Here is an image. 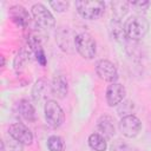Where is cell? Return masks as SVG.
Returning <instances> with one entry per match:
<instances>
[{"mask_svg": "<svg viewBox=\"0 0 151 151\" xmlns=\"http://www.w3.org/2000/svg\"><path fill=\"white\" fill-rule=\"evenodd\" d=\"M124 29L126 37L131 40H140L145 37L149 29L147 20L142 15H132L124 22Z\"/></svg>", "mask_w": 151, "mask_h": 151, "instance_id": "6da1fadb", "label": "cell"}, {"mask_svg": "<svg viewBox=\"0 0 151 151\" xmlns=\"http://www.w3.org/2000/svg\"><path fill=\"white\" fill-rule=\"evenodd\" d=\"M76 51L84 59H93L97 53V44L93 37L87 32H81L76 35L74 40Z\"/></svg>", "mask_w": 151, "mask_h": 151, "instance_id": "7a4b0ae2", "label": "cell"}, {"mask_svg": "<svg viewBox=\"0 0 151 151\" xmlns=\"http://www.w3.org/2000/svg\"><path fill=\"white\" fill-rule=\"evenodd\" d=\"M44 113H45V119H46L47 125L51 126L52 129L60 127L65 122L64 110L55 100L48 99L45 101Z\"/></svg>", "mask_w": 151, "mask_h": 151, "instance_id": "3957f363", "label": "cell"}, {"mask_svg": "<svg viewBox=\"0 0 151 151\" xmlns=\"http://www.w3.org/2000/svg\"><path fill=\"white\" fill-rule=\"evenodd\" d=\"M76 8L79 15L87 20H94L99 18L104 9L105 2L104 1H76Z\"/></svg>", "mask_w": 151, "mask_h": 151, "instance_id": "277c9868", "label": "cell"}, {"mask_svg": "<svg viewBox=\"0 0 151 151\" xmlns=\"http://www.w3.org/2000/svg\"><path fill=\"white\" fill-rule=\"evenodd\" d=\"M31 13H32V17H33L35 24L39 27L48 29V28H53L55 26L54 17L52 15V13L47 9V7L45 5H42L40 2L34 4L31 8Z\"/></svg>", "mask_w": 151, "mask_h": 151, "instance_id": "5b68a950", "label": "cell"}, {"mask_svg": "<svg viewBox=\"0 0 151 151\" xmlns=\"http://www.w3.org/2000/svg\"><path fill=\"white\" fill-rule=\"evenodd\" d=\"M119 130L125 137L133 138L139 134L142 130V122L134 114L124 116L119 122Z\"/></svg>", "mask_w": 151, "mask_h": 151, "instance_id": "8992f818", "label": "cell"}, {"mask_svg": "<svg viewBox=\"0 0 151 151\" xmlns=\"http://www.w3.org/2000/svg\"><path fill=\"white\" fill-rule=\"evenodd\" d=\"M96 73L97 76L107 81V83H116L118 79V71L113 63L107 59H100L96 64Z\"/></svg>", "mask_w": 151, "mask_h": 151, "instance_id": "52a82bcc", "label": "cell"}, {"mask_svg": "<svg viewBox=\"0 0 151 151\" xmlns=\"http://www.w3.org/2000/svg\"><path fill=\"white\" fill-rule=\"evenodd\" d=\"M9 137L21 143L22 145H31L33 143V133L22 123H13L8 127Z\"/></svg>", "mask_w": 151, "mask_h": 151, "instance_id": "ba28073f", "label": "cell"}, {"mask_svg": "<svg viewBox=\"0 0 151 151\" xmlns=\"http://www.w3.org/2000/svg\"><path fill=\"white\" fill-rule=\"evenodd\" d=\"M126 94V90L124 87V85L119 84V83H111L105 92V98H106V103L109 104V106H116L119 105Z\"/></svg>", "mask_w": 151, "mask_h": 151, "instance_id": "9c48e42d", "label": "cell"}, {"mask_svg": "<svg viewBox=\"0 0 151 151\" xmlns=\"http://www.w3.org/2000/svg\"><path fill=\"white\" fill-rule=\"evenodd\" d=\"M74 40L76 35L68 27H60L57 33V42L60 46V48L65 52H72L76 50L74 47Z\"/></svg>", "mask_w": 151, "mask_h": 151, "instance_id": "30bf717a", "label": "cell"}, {"mask_svg": "<svg viewBox=\"0 0 151 151\" xmlns=\"http://www.w3.org/2000/svg\"><path fill=\"white\" fill-rule=\"evenodd\" d=\"M9 18L12 19L13 22H15L18 26H20L22 28L28 26L29 20H31L29 13L21 5H13L9 8Z\"/></svg>", "mask_w": 151, "mask_h": 151, "instance_id": "8fae6325", "label": "cell"}, {"mask_svg": "<svg viewBox=\"0 0 151 151\" xmlns=\"http://www.w3.org/2000/svg\"><path fill=\"white\" fill-rule=\"evenodd\" d=\"M51 91L54 97L59 99H64L68 92V85L66 78L61 74H55L51 83Z\"/></svg>", "mask_w": 151, "mask_h": 151, "instance_id": "7c38bea8", "label": "cell"}, {"mask_svg": "<svg viewBox=\"0 0 151 151\" xmlns=\"http://www.w3.org/2000/svg\"><path fill=\"white\" fill-rule=\"evenodd\" d=\"M97 126H98V130L100 131V134H103L106 139L112 138L116 133L114 119L109 114L100 116L98 122H97Z\"/></svg>", "mask_w": 151, "mask_h": 151, "instance_id": "4fadbf2b", "label": "cell"}, {"mask_svg": "<svg viewBox=\"0 0 151 151\" xmlns=\"http://www.w3.org/2000/svg\"><path fill=\"white\" fill-rule=\"evenodd\" d=\"M50 94H52L51 85H48V83L45 79L37 80L35 84L33 85V88H32V98H33V100H35V101L46 100L47 96H50Z\"/></svg>", "mask_w": 151, "mask_h": 151, "instance_id": "5bb4252c", "label": "cell"}, {"mask_svg": "<svg viewBox=\"0 0 151 151\" xmlns=\"http://www.w3.org/2000/svg\"><path fill=\"white\" fill-rule=\"evenodd\" d=\"M27 44L31 48V51L33 52L34 57L37 58L38 63L42 66L46 65V55H45V52H44V48L41 46V42L39 40L38 37L35 35H29L28 39H27Z\"/></svg>", "mask_w": 151, "mask_h": 151, "instance_id": "9a60e30c", "label": "cell"}, {"mask_svg": "<svg viewBox=\"0 0 151 151\" xmlns=\"http://www.w3.org/2000/svg\"><path fill=\"white\" fill-rule=\"evenodd\" d=\"M17 110L20 117H22L25 120L34 122L35 120V109L31 101L27 99H21L17 103Z\"/></svg>", "mask_w": 151, "mask_h": 151, "instance_id": "2e32d148", "label": "cell"}, {"mask_svg": "<svg viewBox=\"0 0 151 151\" xmlns=\"http://www.w3.org/2000/svg\"><path fill=\"white\" fill-rule=\"evenodd\" d=\"M87 143H88V146L94 150V151H105L106 147H107V143H106V138L98 133V132H93L88 136V139H87Z\"/></svg>", "mask_w": 151, "mask_h": 151, "instance_id": "e0dca14e", "label": "cell"}, {"mask_svg": "<svg viewBox=\"0 0 151 151\" xmlns=\"http://www.w3.org/2000/svg\"><path fill=\"white\" fill-rule=\"evenodd\" d=\"M129 5L130 2L127 1H113L111 2V7H112V14L114 17V20H119L125 17V14L129 11Z\"/></svg>", "mask_w": 151, "mask_h": 151, "instance_id": "ac0fdd59", "label": "cell"}, {"mask_svg": "<svg viewBox=\"0 0 151 151\" xmlns=\"http://www.w3.org/2000/svg\"><path fill=\"white\" fill-rule=\"evenodd\" d=\"M111 25L112 26H111L110 29L112 32V37L118 41H124L127 38L126 33H125V29H124V25H122L119 20H114V19H113Z\"/></svg>", "mask_w": 151, "mask_h": 151, "instance_id": "d6986e66", "label": "cell"}, {"mask_svg": "<svg viewBox=\"0 0 151 151\" xmlns=\"http://www.w3.org/2000/svg\"><path fill=\"white\" fill-rule=\"evenodd\" d=\"M47 147L50 151H65V142L59 136H50L47 138Z\"/></svg>", "mask_w": 151, "mask_h": 151, "instance_id": "ffe728a7", "label": "cell"}, {"mask_svg": "<svg viewBox=\"0 0 151 151\" xmlns=\"http://www.w3.org/2000/svg\"><path fill=\"white\" fill-rule=\"evenodd\" d=\"M133 109H134V105H133L132 101H130V100H123L119 104V106H118V112H119V114H122L124 117V116L132 114Z\"/></svg>", "mask_w": 151, "mask_h": 151, "instance_id": "44dd1931", "label": "cell"}, {"mask_svg": "<svg viewBox=\"0 0 151 151\" xmlns=\"http://www.w3.org/2000/svg\"><path fill=\"white\" fill-rule=\"evenodd\" d=\"M110 151H134L132 149V146H130L129 144H126L123 140H116L112 143Z\"/></svg>", "mask_w": 151, "mask_h": 151, "instance_id": "7402d4cb", "label": "cell"}, {"mask_svg": "<svg viewBox=\"0 0 151 151\" xmlns=\"http://www.w3.org/2000/svg\"><path fill=\"white\" fill-rule=\"evenodd\" d=\"M28 57H29V55H28L27 52H25V51L19 52V53L17 54L15 59H14V67H15V68H18V67H24L25 63L28 60Z\"/></svg>", "mask_w": 151, "mask_h": 151, "instance_id": "603a6c76", "label": "cell"}, {"mask_svg": "<svg viewBox=\"0 0 151 151\" xmlns=\"http://www.w3.org/2000/svg\"><path fill=\"white\" fill-rule=\"evenodd\" d=\"M50 6L58 13H63L65 11H67L70 4L67 1H51L50 2Z\"/></svg>", "mask_w": 151, "mask_h": 151, "instance_id": "cb8c5ba5", "label": "cell"}, {"mask_svg": "<svg viewBox=\"0 0 151 151\" xmlns=\"http://www.w3.org/2000/svg\"><path fill=\"white\" fill-rule=\"evenodd\" d=\"M130 5L136 8V11H146L147 7L151 5L150 1H144V0H138V1H131Z\"/></svg>", "mask_w": 151, "mask_h": 151, "instance_id": "d4e9b609", "label": "cell"}, {"mask_svg": "<svg viewBox=\"0 0 151 151\" xmlns=\"http://www.w3.org/2000/svg\"><path fill=\"white\" fill-rule=\"evenodd\" d=\"M9 151H22V144L17 142L15 139H13L11 137L9 140Z\"/></svg>", "mask_w": 151, "mask_h": 151, "instance_id": "484cf974", "label": "cell"}]
</instances>
